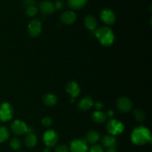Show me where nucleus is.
<instances>
[{
	"mask_svg": "<svg viewBox=\"0 0 152 152\" xmlns=\"http://www.w3.org/2000/svg\"><path fill=\"white\" fill-rule=\"evenodd\" d=\"M102 144L106 148L115 147V145H117V138L111 134L105 135L102 138Z\"/></svg>",
	"mask_w": 152,
	"mask_h": 152,
	"instance_id": "17",
	"label": "nucleus"
},
{
	"mask_svg": "<svg viewBox=\"0 0 152 152\" xmlns=\"http://www.w3.org/2000/svg\"><path fill=\"white\" fill-rule=\"evenodd\" d=\"M134 118L137 122H142L145 118V114L142 110L136 109L133 112Z\"/></svg>",
	"mask_w": 152,
	"mask_h": 152,
	"instance_id": "23",
	"label": "nucleus"
},
{
	"mask_svg": "<svg viewBox=\"0 0 152 152\" xmlns=\"http://www.w3.org/2000/svg\"><path fill=\"white\" fill-rule=\"evenodd\" d=\"M69 149L71 152H88V145L85 140L76 139L71 141Z\"/></svg>",
	"mask_w": 152,
	"mask_h": 152,
	"instance_id": "8",
	"label": "nucleus"
},
{
	"mask_svg": "<svg viewBox=\"0 0 152 152\" xmlns=\"http://www.w3.org/2000/svg\"><path fill=\"white\" fill-rule=\"evenodd\" d=\"M42 30V22L39 19H32L28 23V34L32 37H37L40 35Z\"/></svg>",
	"mask_w": 152,
	"mask_h": 152,
	"instance_id": "7",
	"label": "nucleus"
},
{
	"mask_svg": "<svg viewBox=\"0 0 152 152\" xmlns=\"http://www.w3.org/2000/svg\"><path fill=\"white\" fill-rule=\"evenodd\" d=\"M99 140V134L96 131H89L86 135V142L90 144H96Z\"/></svg>",
	"mask_w": 152,
	"mask_h": 152,
	"instance_id": "18",
	"label": "nucleus"
},
{
	"mask_svg": "<svg viewBox=\"0 0 152 152\" xmlns=\"http://www.w3.org/2000/svg\"><path fill=\"white\" fill-rule=\"evenodd\" d=\"M131 140L135 145H143L151 142V134L149 129L145 126L135 128L131 135Z\"/></svg>",
	"mask_w": 152,
	"mask_h": 152,
	"instance_id": "1",
	"label": "nucleus"
},
{
	"mask_svg": "<svg viewBox=\"0 0 152 152\" xmlns=\"http://www.w3.org/2000/svg\"><path fill=\"white\" fill-rule=\"evenodd\" d=\"M52 123H53V120L50 117H45L42 120V124L45 127H49V126H51Z\"/></svg>",
	"mask_w": 152,
	"mask_h": 152,
	"instance_id": "26",
	"label": "nucleus"
},
{
	"mask_svg": "<svg viewBox=\"0 0 152 152\" xmlns=\"http://www.w3.org/2000/svg\"><path fill=\"white\" fill-rule=\"evenodd\" d=\"M37 13H38V8L36 5H31L25 7V13L27 16H30V17L36 16Z\"/></svg>",
	"mask_w": 152,
	"mask_h": 152,
	"instance_id": "24",
	"label": "nucleus"
},
{
	"mask_svg": "<svg viewBox=\"0 0 152 152\" xmlns=\"http://www.w3.org/2000/svg\"><path fill=\"white\" fill-rule=\"evenodd\" d=\"M106 119V114L101 111H96L92 114V120L96 123H103Z\"/></svg>",
	"mask_w": 152,
	"mask_h": 152,
	"instance_id": "21",
	"label": "nucleus"
},
{
	"mask_svg": "<svg viewBox=\"0 0 152 152\" xmlns=\"http://www.w3.org/2000/svg\"><path fill=\"white\" fill-rule=\"evenodd\" d=\"M117 107L123 113H127L132 108V102L129 98L121 96L117 100Z\"/></svg>",
	"mask_w": 152,
	"mask_h": 152,
	"instance_id": "10",
	"label": "nucleus"
},
{
	"mask_svg": "<svg viewBox=\"0 0 152 152\" xmlns=\"http://www.w3.org/2000/svg\"><path fill=\"white\" fill-rule=\"evenodd\" d=\"M10 130L14 134L19 136V135L26 134L30 131V129L25 122L16 120H14L10 125Z\"/></svg>",
	"mask_w": 152,
	"mask_h": 152,
	"instance_id": "4",
	"label": "nucleus"
},
{
	"mask_svg": "<svg viewBox=\"0 0 152 152\" xmlns=\"http://www.w3.org/2000/svg\"><path fill=\"white\" fill-rule=\"evenodd\" d=\"M104 152H117L115 147H111V148H107Z\"/></svg>",
	"mask_w": 152,
	"mask_h": 152,
	"instance_id": "33",
	"label": "nucleus"
},
{
	"mask_svg": "<svg viewBox=\"0 0 152 152\" xmlns=\"http://www.w3.org/2000/svg\"><path fill=\"white\" fill-rule=\"evenodd\" d=\"M39 9L43 14L50 15L54 12V4L49 0H45L40 3Z\"/></svg>",
	"mask_w": 152,
	"mask_h": 152,
	"instance_id": "13",
	"label": "nucleus"
},
{
	"mask_svg": "<svg viewBox=\"0 0 152 152\" xmlns=\"http://www.w3.org/2000/svg\"><path fill=\"white\" fill-rule=\"evenodd\" d=\"M23 5L25 7L31 5H36V1H34V0H25L23 2Z\"/></svg>",
	"mask_w": 152,
	"mask_h": 152,
	"instance_id": "30",
	"label": "nucleus"
},
{
	"mask_svg": "<svg viewBox=\"0 0 152 152\" xmlns=\"http://www.w3.org/2000/svg\"><path fill=\"white\" fill-rule=\"evenodd\" d=\"M67 93L71 96L72 99L77 97L80 94V88L76 82L71 81L67 84L66 86Z\"/></svg>",
	"mask_w": 152,
	"mask_h": 152,
	"instance_id": "12",
	"label": "nucleus"
},
{
	"mask_svg": "<svg viewBox=\"0 0 152 152\" xmlns=\"http://www.w3.org/2000/svg\"><path fill=\"white\" fill-rule=\"evenodd\" d=\"M94 105V101L91 96H85L78 103V108L82 111H86L91 108Z\"/></svg>",
	"mask_w": 152,
	"mask_h": 152,
	"instance_id": "15",
	"label": "nucleus"
},
{
	"mask_svg": "<svg viewBox=\"0 0 152 152\" xmlns=\"http://www.w3.org/2000/svg\"><path fill=\"white\" fill-rule=\"evenodd\" d=\"M100 19L107 25H111L115 22L116 15L110 8H104L100 12Z\"/></svg>",
	"mask_w": 152,
	"mask_h": 152,
	"instance_id": "9",
	"label": "nucleus"
},
{
	"mask_svg": "<svg viewBox=\"0 0 152 152\" xmlns=\"http://www.w3.org/2000/svg\"><path fill=\"white\" fill-rule=\"evenodd\" d=\"M13 116V108L8 102H4L0 105V120L1 122H7L12 119Z\"/></svg>",
	"mask_w": 152,
	"mask_h": 152,
	"instance_id": "5",
	"label": "nucleus"
},
{
	"mask_svg": "<svg viewBox=\"0 0 152 152\" xmlns=\"http://www.w3.org/2000/svg\"><path fill=\"white\" fill-rule=\"evenodd\" d=\"M10 146L11 147L12 149L18 151L22 148V142L18 138H13L10 142Z\"/></svg>",
	"mask_w": 152,
	"mask_h": 152,
	"instance_id": "25",
	"label": "nucleus"
},
{
	"mask_svg": "<svg viewBox=\"0 0 152 152\" xmlns=\"http://www.w3.org/2000/svg\"><path fill=\"white\" fill-rule=\"evenodd\" d=\"M69 148L66 145H59L55 148V152H68Z\"/></svg>",
	"mask_w": 152,
	"mask_h": 152,
	"instance_id": "28",
	"label": "nucleus"
},
{
	"mask_svg": "<svg viewBox=\"0 0 152 152\" xmlns=\"http://www.w3.org/2000/svg\"><path fill=\"white\" fill-rule=\"evenodd\" d=\"M84 24L86 28L89 31H95L97 27V20L94 16L88 15L85 18Z\"/></svg>",
	"mask_w": 152,
	"mask_h": 152,
	"instance_id": "16",
	"label": "nucleus"
},
{
	"mask_svg": "<svg viewBox=\"0 0 152 152\" xmlns=\"http://www.w3.org/2000/svg\"><path fill=\"white\" fill-rule=\"evenodd\" d=\"M106 129L111 135L117 136L124 132L125 126L120 120L111 119L106 124Z\"/></svg>",
	"mask_w": 152,
	"mask_h": 152,
	"instance_id": "3",
	"label": "nucleus"
},
{
	"mask_svg": "<svg viewBox=\"0 0 152 152\" xmlns=\"http://www.w3.org/2000/svg\"><path fill=\"white\" fill-rule=\"evenodd\" d=\"M64 5H65L64 1L62 0H57L54 4L55 9H57V10H61V9L63 8Z\"/></svg>",
	"mask_w": 152,
	"mask_h": 152,
	"instance_id": "29",
	"label": "nucleus"
},
{
	"mask_svg": "<svg viewBox=\"0 0 152 152\" xmlns=\"http://www.w3.org/2000/svg\"><path fill=\"white\" fill-rule=\"evenodd\" d=\"M43 142L48 148L56 146L58 142V134L55 131L48 130L43 134Z\"/></svg>",
	"mask_w": 152,
	"mask_h": 152,
	"instance_id": "6",
	"label": "nucleus"
},
{
	"mask_svg": "<svg viewBox=\"0 0 152 152\" xmlns=\"http://www.w3.org/2000/svg\"><path fill=\"white\" fill-rule=\"evenodd\" d=\"M43 103L47 106H54L57 103V98L53 94H45L42 97Z\"/></svg>",
	"mask_w": 152,
	"mask_h": 152,
	"instance_id": "19",
	"label": "nucleus"
},
{
	"mask_svg": "<svg viewBox=\"0 0 152 152\" xmlns=\"http://www.w3.org/2000/svg\"><path fill=\"white\" fill-rule=\"evenodd\" d=\"M60 19L65 25H72L77 19V15L72 10H66L61 14Z\"/></svg>",
	"mask_w": 152,
	"mask_h": 152,
	"instance_id": "11",
	"label": "nucleus"
},
{
	"mask_svg": "<svg viewBox=\"0 0 152 152\" xmlns=\"http://www.w3.org/2000/svg\"><path fill=\"white\" fill-rule=\"evenodd\" d=\"M106 114L107 117H109V118H112V117H114V112L113 111H111V110H109V111L107 112V114Z\"/></svg>",
	"mask_w": 152,
	"mask_h": 152,
	"instance_id": "32",
	"label": "nucleus"
},
{
	"mask_svg": "<svg viewBox=\"0 0 152 152\" xmlns=\"http://www.w3.org/2000/svg\"><path fill=\"white\" fill-rule=\"evenodd\" d=\"M88 3V0H68V4L74 10L82 9Z\"/></svg>",
	"mask_w": 152,
	"mask_h": 152,
	"instance_id": "20",
	"label": "nucleus"
},
{
	"mask_svg": "<svg viewBox=\"0 0 152 152\" xmlns=\"http://www.w3.org/2000/svg\"><path fill=\"white\" fill-rule=\"evenodd\" d=\"M95 36L101 45L105 47H109L114 43L115 37L112 30L107 26L101 27L95 30Z\"/></svg>",
	"mask_w": 152,
	"mask_h": 152,
	"instance_id": "2",
	"label": "nucleus"
},
{
	"mask_svg": "<svg viewBox=\"0 0 152 152\" xmlns=\"http://www.w3.org/2000/svg\"><path fill=\"white\" fill-rule=\"evenodd\" d=\"M89 152H104V149L102 148V146L99 145H92L90 148V149L88 150Z\"/></svg>",
	"mask_w": 152,
	"mask_h": 152,
	"instance_id": "27",
	"label": "nucleus"
},
{
	"mask_svg": "<svg viewBox=\"0 0 152 152\" xmlns=\"http://www.w3.org/2000/svg\"><path fill=\"white\" fill-rule=\"evenodd\" d=\"M93 106H94V108H96L97 111H100V110L103 108V105H102V102H95V103H94Z\"/></svg>",
	"mask_w": 152,
	"mask_h": 152,
	"instance_id": "31",
	"label": "nucleus"
},
{
	"mask_svg": "<svg viewBox=\"0 0 152 152\" xmlns=\"http://www.w3.org/2000/svg\"><path fill=\"white\" fill-rule=\"evenodd\" d=\"M42 152H50V150H49L48 148H46L42 150Z\"/></svg>",
	"mask_w": 152,
	"mask_h": 152,
	"instance_id": "34",
	"label": "nucleus"
},
{
	"mask_svg": "<svg viewBox=\"0 0 152 152\" xmlns=\"http://www.w3.org/2000/svg\"><path fill=\"white\" fill-rule=\"evenodd\" d=\"M10 137V133L7 128L4 126H0V143L5 142Z\"/></svg>",
	"mask_w": 152,
	"mask_h": 152,
	"instance_id": "22",
	"label": "nucleus"
},
{
	"mask_svg": "<svg viewBox=\"0 0 152 152\" xmlns=\"http://www.w3.org/2000/svg\"><path fill=\"white\" fill-rule=\"evenodd\" d=\"M38 142V138L36 134L34 133L32 130L30 129V131L26 134L25 137V144L28 148H34L36 146Z\"/></svg>",
	"mask_w": 152,
	"mask_h": 152,
	"instance_id": "14",
	"label": "nucleus"
}]
</instances>
